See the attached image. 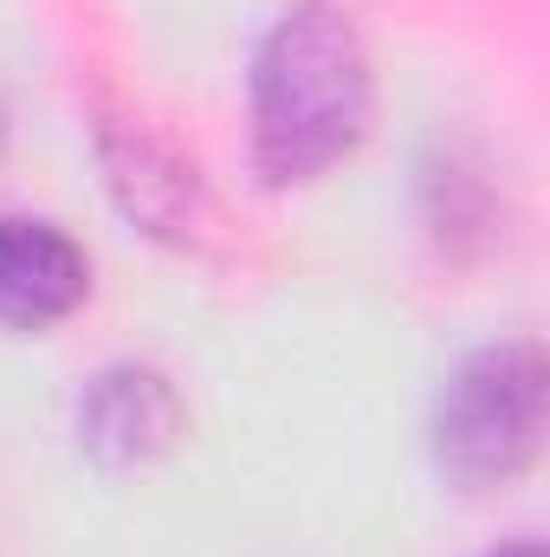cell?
Segmentation results:
<instances>
[{"mask_svg":"<svg viewBox=\"0 0 550 557\" xmlns=\"http://www.w3.org/2000/svg\"><path fill=\"white\" fill-rule=\"evenodd\" d=\"M538 441H545V350L538 344H486L447 376L440 409H434V467L460 493L518 480Z\"/></svg>","mask_w":550,"mask_h":557,"instance_id":"cell-2","label":"cell"},{"mask_svg":"<svg viewBox=\"0 0 550 557\" xmlns=\"http://www.w3.org/2000/svg\"><path fill=\"white\" fill-rule=\"evenodd\" d=\"M175 434H182V403H175L168 376H155V370H142V363L104 370V376L85 389V403H78V441H85L91 460H104V467L155 460Z\"/></svg>","mask_w":550,"mask_h":557,"instance_id":"cell-4","label":"cell"},{"mask_svg":"<svg viewBox=\"0 0 550 557\" xmlns=\"http://www.w3.org/2000/svg\"><path fill=\"white\" fill-rule=\"evenodd\" d=\"M247 104H253V162L273 188L317 182L343 156H357L376 117V78L357 20L337 0L285 7L253 52Z\"/></svg>","mask_w":550,"mask_h":557,"instance_id":"cell-1","label":"cell"},{"mask_svg":"<svg viewBox=\"0 0 550 557\" xmlns=\"http://www.w3.org/2000/svg\"><path fill=\"white\" fill-rule=\"evenodd\" d=\"M85 292H91V260L65 227L26 221V214L0 221V324L46 331L72 318Z\"/></svg>","mask_w":550,"mask_h":557,"instance_id":"cell-3","label":"cell"},{"mask_svg":"<svg viewBox=\"0 0 550 557\" xmlns=\"http://www.w3.org/2000/svg\"><path fill=\"white\" fill-rule=\"evenodd\" d=\"M486 557H545V545L538 539H518V545H499V552H486Z\"/></svg>","mask_w":550,"mask_h":557,"instance_id":"cell-5","label":"cell"}]
</instances>
